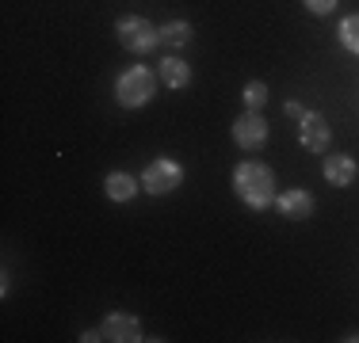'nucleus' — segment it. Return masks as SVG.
Masks as SVG:
<instances>
[{"label":"nucleus","instance_id":"f257e3e1","mask_svg":"<svg viewBox=\"0 0 359 343\" xmlns=\"http://www.w3.org/2000/svg\"><path fill=\"white\" fill-rule=\"evenodd\" d=\"M233 191L249 210H268L276 202V172L260 160H241L233 168Z\"/></svg>","mask_w":359,"mask_h":343},{"label":"nucleus","instance_id":"f03ea898","mask_svg":"<svg viewBox=\"0 0 359 343\" xmlns=\"http://www.w3.org/2000/svg\"><path fill=\"white\" fill-rule=\"evenodd\" d=\"M153 92H157V80H153V73L145 65H130L118 73L115 80V99L123 103V107H145V103L153 99Z\"/></svg>","mask_w":359,"mask_h":343},{"label":"nucleus","instance_id":"7ed1b4c3","mask_svg":"<svg viewBox=\"0 0 359 343\" xmlns=\"http://www.w3.org/2000/svg\"><path fill=\"white\" fill-rule=\"evenodd\" d=\"M115 38L130 54H149L153 46H161V27H153L145 15H123L115 23Z\"/></svg>","mask_w":359,"mask_h":343},{"label":"nucleus","instance_id":"20e7f679","mask_svg":"<svg viewBox=\"0 0 359 343\" xmlns=\"http://www.w3.org/2000/svg\"><path fill=\"white\" fill-rule=\"evenodd\" d=\"M184 183V168L176 164V160H168V157H157V160H149L142 172V187H145V195H168V191H176V187Z\"/></svg>","mask_w":359,"mask_h":343},{"label":"nucleus","instance_id":"39448f33","mask_svg":"<svg viewBox=\"0 0 359 343\" xmlns=\"http://www.w3.org/2000/svg\"><path fill=\"white\" fill-rule=\"evenodd\" d=\"M233 141L241 145L245 153H256V149H264L268 145V137H271V126H268V118L260 115V111H245V115H237V122H233Z\"/></svg>","mask_w":359,"mask_h":343},{"label":"nucleus","instance_id":"423d86ee","mask_svg":"<svg viewBox=\"0 0 359 343\" xmlns=\"http://www.w3.org/2000/svg\"><path fill=\"white\" fill-rule=\"evenodd\" d=\"M298 141H302V149H310V153H325L329 141H332L329 118H325L321 111H306V115L298 118Z\"/></svg>","mask_w":359,"mask_h":343},{"label":"nucleus","instance_id":"0eeeda50","mask_svg":"<svg viewBox=\"0 0 359 343\" xmlns=\"http://www.w3.org/2000/svg\"><path fill=\"white\" fill-rule=\"evenodd\" d=\"M104 340H111V343H138V340H145L142 336V321L138 316H130V313H111V316H104Z\"/></svg>","mask_w":359,"mask_h":343},{"label":"nucleus","instance_id":"6e6552de","mask_svg":"<svg viewBox=\"0 0 359 343\" xmlns=\"http://www.w3.org/2000/svg\"><path fill=\"white\" fill-rule=\"evenodd\" d=\"M276 206H279V214L290 221H306L313 214V195L310 191H283V195H276Z\"/></svg>","mask_w":359,"mask_h":343},{"label":"nucleus","instance_id":"1a4fd4ad","mask_svg":"<svg viewBox=\"0 0 359 343\" xmlns=\"http://www.w3.org/2000/svg\"><path fill=\"white\" fill-rule=\"evenodd\" d=\"M138 187H142V179L126 176V172H107V179H104V195L111 202H130L138 195Z\"/></svg>","mask_w":359,"mask_h":343},{"label":"nucleus","instance_id":"9d476101","mask_svg":"<svg viewBox=\"0 0 359 343\" xmlns=\"http://www.w3.org/2000/svg\"><path fill=\"white\" fill-rule=\"evenodd\" d=\"M321 176H325V183H332V187H348L355 179V160L344 157V153H337V157L325 160Z\"/></svg>","mask_w":359,"mask_h":343},{"label":"nucleus","instance_id":"9b49d317","mask_svg":"<svg viewBox=\"0 0 359 343\" xmlns=\"http://www.w3.org/2000/svg\"><path fill=\"white\" fill-rule=\"evenodd\" d=\"M161 84H165V88H172V92L187 88V84H191V65L180 62L176 54L165 57V62H161Z\"/></svg>","mask_w":359,"mask_h":343},{"label":"nucleus","instance_id":"f8f14e48","mask_svg":"<svg viewBox=\"0 0 359 343\" xmlns=\"http://www.w3.org/2000/svg\"><path fill=\"white\" fill-rule=\"evenodd\" d=\"M187 42H191V23H187V20H172V23H165V27H161V46L184 50Z\"/></svg>","mask_w":359,"mask_h":343},{"label":"nucleus","instance_id":"ddd939ff","mask_svg":"<svg viewBox=\"0 0 359 343\" xmlns=\"http://www.w3.org/2000/svg\"><path fill=\"white\" fill-rule=\"evenodd\" d=\"M340 46H344L348 54L359 57V12H352V15L340 20Z\"/></svg>","mask_w":359,"mask_h":343},{"label":"nucleus","instance_id":"4468645a","mask_svg":"<svg viewBox=\"0 0 359 343\" xmlns=\"http://www.w3.org/2000/svg\"><path fill=\"white\" fill-rule=\"evenodd\" d=\"M268 99H271V92H268V84H264V80H249V84H245V107H249V111H264V107H268Z\"/></svg>","mask_w":359,"mask_h":343},{"label":"nucleus","instance_id":"2eb2a0df","mask_svg":"<svg viewBox=\"0 0 359 343\" xmlns=\"http://www.w3.org/2000/svg\"><path fill=\"white\" fill-rule=\"evenodd\" d=\"M337 4H340V0H306V8H310L313 15H329V12H337Z\"/></svg>","mask_w":359,"mask_h":343},{"label":"nucleus","instance_id":"dca6fc26","mask_svg":"<svg viewBox=\"0 0 359 343\" xmlns=\"http://www.w3.org/2000/svg\"><path fill=\"white\" fill-rule=\"evenodd\" d=\"M287 115H290V118H302V115H306V107H302L298 99H287Z\"/></svg>","mask_w":359,"mask_h":343}]
</instances>
